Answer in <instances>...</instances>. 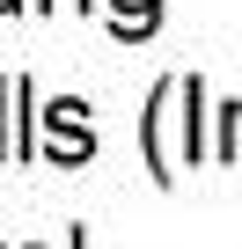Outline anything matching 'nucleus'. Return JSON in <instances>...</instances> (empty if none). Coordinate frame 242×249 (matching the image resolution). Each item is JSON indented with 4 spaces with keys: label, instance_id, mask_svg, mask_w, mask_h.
I'll use <instances>...</instances> for the list:
<instances>
[{
    "label": "nucleus",
    "instance_id": "obj_1",
    "mask_svg": "<svg viewBox=\"0 0 242 249\" xmlns=\"http://www.w3.org/2000/svg\"><path fill=\"white\" fill-rule=\"evenodd\" d=\"M44 124H52V154H59V161L88 154V124H81V103H52V110H44Z\"/></svg>",
    "mask_w": 242,
    "mask_h": 249
},
{
    "label": "nucleus",
    "instance_id": "obj_2",
    "mask_svg": "<svg viewBox=\"0 0 242 249\" xmlns=\"http://www.w3.org/2000/svg\"><path fill=\"white\" fill-rule=\"evenodd\" d=\"M117 8H125V22H117V30H125V37H132V30H147V22H154V0H117Z\"/></svg>",
    "mask_w": 242,
    "mask_h": 249
},
{
    "label": "nucleus",
    "instance_id": "obj_3",
    "mask_svg": "<svg viewBox=\"0 0 242 249\" xmlns=\"http://www.w3.org/2000/svg\"><path fill=\"white\" fill-rule=\"evenodd\" d=\"M8 8H15V0H0V15H8Z\"/></svg>",
    "mask_w": 242,
    "mask_h": 249
}]
</instances>
